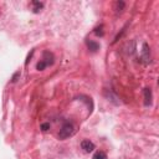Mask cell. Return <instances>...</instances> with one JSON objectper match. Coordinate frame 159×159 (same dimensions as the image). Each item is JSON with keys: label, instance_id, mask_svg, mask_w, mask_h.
I'll return each mask as SVG.
<instances>
[{"label": "cell", "instance_id": "cell-1", "mask_svg": "<svg viewBox=\"0 0 159 159\" xmlns=\"http://www.w3.org/2000/svg\"><path fill=\"white\" fill-rule=\"evenodd\" d=\"M75 133V125L71 122H66L61 127L60 132H58V138L60 139H66V138L71 137Z\"/></svg>", "mask_w": 159, "mask_h": 159}, {"label": "cell", "instance_id": "cell-2", "mask_svg": "<svg viewBox=\"0 0 159 159\" xmlns=\"http://www.w3.org/2000/svg\"><path fill=\"white\" fill-rule=\"evenodd\" d=\"M140 61L144 65H148L150 62V51H149V46L147 42H144L142 45V53H140Z\"/></svg>", "mask_w": 159, "mask_h": 159}, {"label": "cell", "instance_id": "cell-3", "mask_svg": "<svg viewBox=\"0 0 159 159\" xmlns=\"http://www.w3.org/2000/svg\"><path fill=\"white\" fill-rule=\"evenodd\" d=\"M81 148L85 150L86 153H90V152H93L95 148H96V145L93 142H91L90 139H83L81 142Z\"/></svg>", "mask_w": 159, "mask_h": 159}, {"label": "cell", "instance_id": "cell-4", "mask_svg": "<svg viewBox=\"0 0 159 159\" xmlns=\"http://www.w3.org/2000/svg\"><path fill=\"white\" fill-rule=\"evenodd\" d=\"M143 95H144V104H145V106H150V104H152V99H153L152 90H150V88H144Z\"/></svg>", "mask_w": 159, "mask_h": 159}, {"label": "cell", "instance_id": "cell-5", "mask_svg": "<svg viewBox=\"0 0 159 159\" xmlns=\"http://www.w3.org/2000/svg\"><path fill=\"white\" fill-rule=\"evenodd\" d=\"M42 61L46 62V65H52L53 62H55V57H53V55L50 51H45L44 52V58H42Z\"/></svg>", "mask_w": 159, "mask_h": 159}, {"label": "cell", "instance_id": "cell-6", "mask_svg": "<svg viewBox=\"0 0 159 159\" xmlns=\"http://www.w3.org/2000/svg\"><path fill=\"white\" fill-rule=\"evenodd\" d=\"M86 44H87V47H88L90 51H92V52L98 51V49H99V44L98 42H96V41H93V40H88Z\"/></svg>", "mask_w": 159, "mask_h": 159}, {"label": "cell", "instance_id": "cell-7", "mask_svg": "<svg viewBox=\"0 0 159 159\" xmlns=\"http://www.w3.org/2000/svg\"><path fill=\"white\" fill-rule=\"evenodd\" d=\"M31 6H32V11L37 14V12H40L41 9L44 8V3H40V1H32L31 3Z\"/></svg>", "mask_w": 159, "mask_h": 159}, {"label": "cell", "instance_id": "cell-8", "mask_svg": "<svg viewBox=\"0 0 159 159\" xmlns=\"http://www.w3.org/2000/svg\"><path fill=\"white\" fill-rule=\"evenodd\" d=\"M134 50H136L134 41H131V42L127 44V46H125V52H127L128 55H133V53H134Z\"/></svg>", "mask_w": 159, "mask_h": 159}, {"label": "cell", "instance_id": "cell-9", "mask_svg": "<svg viewBox=\"0 0 159 159\" xmlns=\"http://www.w3.org/2000/svg\"><path fill=\"white\" fill-rule=\"evenodd\" d=\"M92 159H107V154L102 152V150H99V152H96L95 153V156Z\"/></svg>", "mask_w": 159, "mask_h": 159}, {"label": "cell", "instance_id": "cell-10", "mask_svg": "<svg viewBox=\"0 0 159 159\" xmlns=\"http://www.w3.org/2000/svg\"><path fill=\"white\" fill-rule=\"evenodd\" d=\"M124 6H125V4H124V1H117L116 3V8H114V10L117 11V12H121L123 9H124Z\"/></svg>", "mask_w": 159, "mask_h": 159}, {"label": "cell", "instance_id": "cell-11", "mask_svg": "<svg viewBox=\"0 0 159 159\" xmlns=\"http://www.w3.org/2000/svg\"><path fill=\"white\" fill-rule=\"evenodd\" d=\"M46 67H47V65H46V62L42 60H40V62H37V65H36V70H39V71H42Z\"/></svg>", "mask_w": 159, "mask_h": 159}, {"label": "cell", "instance_id": "cell-12", "mask_svg": "<svg viewBox=\"0 0 159 159\" xmlns=\"http://www.w3.org/2000/svg\"><path fill=\"white\" fill-rule=\"evenodd\" d=\"M20 76H21V72H20V71H16V72L12 75V77H11V82H12V83L18 82V80L20 78Z\"/></svg>", "mask_w": 159, "mask_h": 159}, {"label": "cell", "instance_id": "cell-13", "mask_svg": "<svg viewBox=\"0 0 159 159\" xmlns=\"http://www.w3.org/2000/svg\"><path fill=\"white\" fill-rule=\"evenodd\" d=\"M40 128H41V131H44V132L49 131V129H50V123H47V122H46V123H42V124L40 125Z\"/></svg>", "mask_w": 159, "mask_h": 159}, {"label": "cell", "instance_id": "cell-14", "mask_svg": "<svg viewBox=\"0 0 159 159\" xmlns=\"http://www.w3.org/2000/svg\"><path fill=\"white\" fill-rule=\"evenodd\" d=\"M95 34L97 35V36H103V31H102V26H99V27H97L95 30Z\"/></svg>", "mask_w": 159, "mask_h": 159}]
</instances>
